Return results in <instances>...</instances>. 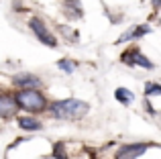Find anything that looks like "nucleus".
Returning a JSON list of instances; mask_svg holds the SVG:
<instances>
[{
	"mask_svg": "<svg viewBox=\"0 0 161 159\" xmlns=\"http://www.w3.org/2000/svg\"><path fill=\"white\" fill-rule=\"evenodd\" d=\"M16 124H19L23 131H41V129H43V123H41L39 118H35L33 114L19 116V118H16Z\"/></svg>",
	"mask_w": 161,
	"mask_h": 159,
	"instance_id": "nucleus-9",
	"label": "nucleus"
},
{
	"mask_svg": "<svg viewBox=\"0 0 161 159\" xmlns=\"http://www.w3.org/2000/svg\"><path fill=\"white\" fill-rule=\"evenodd\" d=\"M151 147H157V143H126L118 147V151L114 153V159H137Z\"/></svg>",
	"mask_w": 161,
	"mask_h": 159,
	"instance_id": "nucleus-4",
	"label": "nucleus"
},
{
	"mask_svg": "<svg viewBox=\"0 0 161 159\" xmlns=\"http://www.w3.org/2000/svg\"><path fill=\"white\" fill-rule=\"evenodd\" d=\"M51 155L55 159H69V157H67V153H65V149H63V143H61V141H57V143L53 145V153H51Z\"/></svg>",
	"mask_w": 161,
	"mask_h": 159,
	"instance_id": "nucleus-13",
	"label": "nucleus"
},
{
	"mask_svg": "<svg viewBox=\"0 0 161 159\" xmlns=\"http://www.w3.org/2000/svg\"><path fill=\"white\" fill-rule=\"evenodd\" d=\"M147 33H151V27H147V25H135V27H130L129 31H125L120 37H118V43L137 41V39H141L143 35H147Z\"/></svg>",
	"mask_w": 161,
	"mask_h": 159,
	"instance_id": "nucleus-8",
	"label": "nucleus"
},
{
	"mask_svg": "<svg viewBox=\"0 0 161 159\" xmlns=\"http://www.w3.org/2000/svg\"><path fill=\"white\" fill-rule=\"evenodd\" d=\"M14 102L19 106V110H25L29 114H41L47 112L49 100L47 96L41 92V88H27V90H19L14 92Z\"/></svg>",
	"mask_w": 161,
	"mask_h": 159,
	"instance_id": "nucleus-2",
	"label": "nucleus"
},
{
	"mask_svg": "<svg viewBox=\"0 0 161 159\" xmlns=\"http://www.w3.org/2000/svg\"><path fill=\"white\" fill-rule=\"evenodd\" d=\"M161 94V86L157 82H147L145 84V98H149V96H159Z\"/></svg>",
	"mask_w": 161,
	"mask_h": 159,
	"instance_id": "nucleus-12",
	"label": "nucleus"
},
{
	"mask_svg": "<svg viewBox=\"0 0 161 159\" xmlns=\"http://www.w3.org/2000/svg\"><path fill=\"white\" fill-rule=\"evenodd\" d=\"M19 112V106L14 102V96L12 94H0V118L8 120L12 116H16Z\"/></svg>",
	"mask_w": 161,
	"mask_h": 159,
	"instance_id": "nucleus-7",
	"label": "nucleus"
},
{
	"mask_svg": "<svg viewBox=\"0 0 161 159\" xmlns=\"http://www.w3.org/2000/svg\"><path fill=\"white\" fill-rule=\"evenodd\" d=\"M114 98H116L118 100V102H120V104H125V106H129V104L130 102H133V100H135V94H133V92H130L129 90V88H116V90H114Z\"/></svg>",
	"mask_w": 161,
	"mask_h": 159,
	"instance_id": "nucleus-11",
	"label": "nucleus"
},
{
	"mask_svg": "<svg viewBox=\"0 0 161 159\" xmlns=\"http://www.w3.org/2000/svg\"><path fill=\"white\" fill-rule=\"evenodd\" d=\"M145 108H147V112H149V114H157V110L153 108V104H151L149 100H145Z\"/></svg>",
	"mask_w": 161,
	"mask_h": 159,
	"instance_id": "nucleus-15",
	"label": "nucleus"
},
{
	"mask_svg": "<svg viewBox=\"0 0 161 159\" xmlns=\"http://www.w3.org/2000/svg\"><path fill=\"white\" fill-rule=\"evenodd\" d=\"M29 29H31L33 35H35L43 45H47V47H51V49L57 47V37H55L53 33L49 31L47 25H45L43 20L39 19V16H33V19L29 20Z\"/></svg>",
	"mask_w": 161,
	"mask_h": 159,
	"instance_id": "nucleus-3",
	"label": "nucleus"
},
{
	"mask_svg": "<svg viewBox=\"0 0 161 159\" xmlns=\"http://www.w3.org/2000/svg\"><path fill=\"white\" fill-rule=\"evenodd\" d=\"M151 4H153V8H155V10L159 8V0H151Z\"/></svg>",
	"mask_w": 161,
	"mask_h": 159,
	"instance_id": "nucleus-16",
	"label": "nucleus"
},
{
	"mask_svg": "<svg viewBox=\"0 0 161 159\" xmlns=\"http://www.w3.org/2000/svg\"><path fill=\"white\" fill-rule=\"evenodd\" d=\"M47 112L57 120H80L90 112V104L75 98L55 100V102H49Z\"/></svg>",
	"mask_w": 161,
	"mask_h": 159,
	"instance_id": "nucleus-1",
	"label": "nucleus"
},
{
	"mask_svg": "<svg viewBox=\"0 0 161 159\" xmlns=\"http://www.w3.org/2000/svg\"><path fill=\"white\" fill-rule=\"evenodd\" d=\"M57 68L63 69L65 74H71V72L75 69V63H71V61H67V59H59V61H57Z\"/></svg>",
	"mask_w": 161,
	"mask_h": 159,
	"instance_id": "nucleus-14",
	"label": "nucleus"
},
{
	"mask_svg": "<svg viewBox=\"0 0 161 159\" xmlns=\"http://www.w3.org/2000/svg\"><path fill=\"white\" fill-rule=\"evenodd\" d=\"M120 59H122V63L130 65V68H135V65H139V68H145V69H153V68H155L153 61H149V57L143 55V53L139 51L137 47H133V49H129V51H125V53L120 55Z\"/></svg>",
	"mask_w": 161,
	"mask_h": 159,
	"instance_id": "nucleus-5",
	"label": "nucleus"
},
{
	"mask_svg": "<svg viewBox=\"0 0 161 159\" xmlns=\"http://www.w3.org/2000/svg\"><path fill=\"white\" fill-rule=\"evenodd\" d=\"M12 86L19 88V90H27V88H41L43 82H41V78H37L35 74L20 72V74H16V76H12Z\"/></svg>",
	"mask_w": 161,
	"mask_h": 159,
	"instance_id": "nucleus-6",
	"label": "nucleus"
},
{
	"mask_svg": "<svg viewBox=\"0 0 161 159\" xmlns=\"http://www.w3.org/2000/svg\"><path fill=\"white\" fill-rule=\"evenodd\" d=\"M63 12L69 19H82L84 10H82V2L80 0H63Z\"/></svg>",
	"mask_w": 161,
	"mask_h": 159,
	"instance_id": "nucleus-10",
	"label": "nucleus"
},
{
	"mask_svg": "<svg viewBox=\"0 0 161 159\" xmlns=\"http://www.w3.org/2000/svg\"><path fill=\"white\" fill-rule=\"evenodd\" d=\"M0 92H2V90H0Z\"/></svg>",
	"mask_w": 161,
	"mask_h": 159,
	"instance_id": "nucleus-17",
	"label": "nucleus"
}]
</instances>
